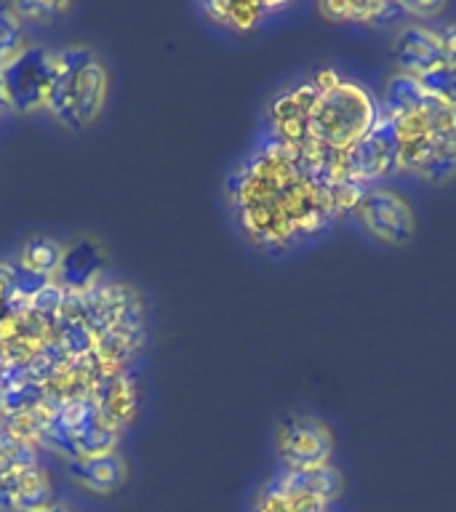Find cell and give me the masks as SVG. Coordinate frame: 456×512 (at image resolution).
I'll return each instance as SVG.
<instances>
[{
  "label": "cell",
  "mask_w": 456,
  "mask_h": 512,
  "mask_svg": "<svg viewBox=\"0 0 456 512\" xmlns=\"http://www.w3.org/2000/svg\"><path fill=\"white\" fill-rule=\"evenodd\" d=\"M355 198L267 134L256 136L224 179L235 230L264 256L296 254L328 238L347 222Z\"/></svg>",
  "instance_id": "1"
},
{
  "label": "cell",
  "mask_w": 456,
  "mask_h": 512,
  "mask_svg": "<svg viewBox=\"0 0 456 512\" xmlns=\"http://www.w3.org/2000/svg\"><path fill=\"white\" fill-rule=\"evenodd\" d=\"M379 94L355 72L320 64L270 96L262 134L299 152L328 182L358 195L344 184L350 152L374 131Z\"/></svg>",
  "instance_id": "2"
},
{
  "label": "cell",
  "mask_w": 456,
  "mask_h": 512,
  "mask_svg": "<svg viewBox=\"0 0 456 512\" xmlns=\"http://www.w3.org/2000/svg\"><path fill=\"white\" fill-rule=\"evenodd\" d=\"M379 118L390 128L398 179L446 184L456 176V99L422 80L392 72L379 91Z\"/></svg>",
  "instance_id": "3"
},
{
  "label": "cell",
  "mask_w": 456,
  "mask_h": 512,
  "mask_svg": "<svg viewBox=\"0 0 456 512\" xmlns=\"http://www.w3.org/2000/svg\"><path fill=\"white\" fill-rule=\"evenodd\" d=\"M56 67L46 112L70 131L94 126L110 96L107 64L86 43L54 48Z\"/></svg>",
  "instance_id": "4"
},
{
  "label": "cell",
  "mask_w": 456,
  "mask_h": 512,
  "mask_svg": "<svg viewBox=\"0 0 456 512\" xmlns=\"http://www.w3.org/2000/svg\"><path fill=\"white\" fill-rule=\"evenodd\" d=\"M347 222L376 246L400 248L406 246L416 232L414 200L395 182L371 184L352 200Z\"/></svg>",
  "instance_id": "5"
},
{
  "label": "cell",
  "mask_w": 456,
  "mask_h": 512,
  "mask_svg": "<svg viewBox=\"0 0 456 512\" xmlns=\"http://www.w3.org/2000/svg\"><path fill=\"white\" fill-rule=\"evenodd\" d=\"M54 48L27 43L11 62L0 70V102L14 112L46 110L51 83H54Z\"/></svg>",
  "instance_id": "6"
},
{
  "label": "cell",
  "mask_w": 456,
  "mask_h": 512,
  "mask_svg": "<svg viewBox=\"0 0 456 512\" xmlns=\"http://www.w3.org/2000/svg\"><path fill=\"white\" fill-rule=\"evenodd\" d=\"M275 456L283 470L326 467L334 456V432L310 414H288L275 424Z\"/></svg>",
  "instance_id": "7"
},
{
  "label": "cell",
  "mask_w": 456,
  "mask_h": 512,
  "mask_svg": "<svg viewBox=\"0 0 456 512\" xmlns=\"http://www.w3.org/2000/svg\"><path fill=\"white\" fill-rule=\"evenodd\" d=\"M107 262H110V256L99 240L91 235H78L64 243L62 262H59L54 278L59 288H67L72 294H83L102 278Z\"/></svg>",
  "instance_id": "8"
},
{
  "label": "cell",
  "mask_w": 456,
  "mask_h": 512,
  "mask_svg": "<svg viewBox=\"0 0 456 512\" xmlns=\"http://www.w3.org/2000/svg\"><path fill=\"white\" fill-rule=\"evenodd\" d=\"M64 472L75 486L91 496H112L128 480V464L118 451L67 459Z\"/></svg>",
  "instance_id": "9"
},
{
  "label": "cell",
  "mask_w": 456,
  "mask_h": 512,
  "mask_svg": "<svg viewBox=\"0 0 456 512\" xmlns=\"http://www.w3.org/2000/svg\"><path fill=\"white\" fill-rule=\"evenodd\" d=\"M288 8H291L288 3H200L198 11L206 14L208 22L222 27V30L248 35V32L272 22L275 16H280Z\"/></svg>",
  "instance_id": "10"
},
{
  "label": "cell",
  "mask_w": 456,
  "mask_h": 512,
  "mask_svg": "<svg viewBox=\"0 0 456 512\" xmlns=\"http://www.w3.org/2000/svg\"><path fill=\"white\" fill-rule=\"evenodd\" d=\"M318 11L328 22L355 24V27H398L408 19V3H320Z\"/></svg>",
  "instance_id": "11"
},
{
  "label": "cell",
  "mask_w": 456,
  "mask_h": 512,
  "mask_svg": "<svg viewBox=\"0 0 456 512\" xmlns=\"http://www.w3.org/2000/svg\"><path fill=\"white\" fill-rule=\"evenodd\" d=\"M64 243L48 238V235H30L19 248V264L27 275L35 278H54L62 262Z\"/></svg>",
  "instance_id": "12"
},
{
  "label": "cell",
  "mask_w": 456,
  "mask_h": 512,
  "mask_svg": "<svg viewBox=\"0 0 456 512\" xmlns=\"http://www.w3.org/2000/svg\"><path fill=\"white\" fill-rule=\"evenodd\" d=\"M24 43V22L11 6H0V70L14 59Z\"/></svg>",
  "instance_id": "13"
},
{
  "label": "cell",
  "mask_w": 456,
  "mask_h": 512,
  "mask_svg": "<svg viewBox=\"0 0 456 512\" xmlns=\"http://www.w3.org/2000/svg\"><path fill=\"white\" fill-rule=\"evenodd\" d=\"M16 11V16L22 19V22H54L56 14H64V11H70V6H64V3H14L11 6Z\"/></svg>",
  "instance_id": "14"
},
{
  "label": "cell",
  "mask_w": 456,
  "mask_h": 512,
  "mask_svg": "<svg viewBox=\"0 0 456 512\" xmlns=\"http://www.w3.org/2000/svg\"><path fill=\"white\" fill-rule=\"evenodd\" d=\"M24 512H78V510H75L72 504L59 502V499H54V502L40 504V507H35V510H24Z\"/></svg>",
  "instance_id": "15"
},
{
  "label": "cell",
  "mask_w": 456,
  "mask_h": 512,
  "mask_svg": "<svg viewBox=\"0 0 456 512\" xmlns=\"http://www.w3.org/2000/svg\"><path fill=\"white\" fill-rule=\"evenodd\" d=\"M0 107H3V102H0Z\"/></svg>",
  "instance_id": "16"
},
{
  "label": "cell",
  "mask_w": 456,
  "mask_h": 512,
  "mask_svg": "<svg viewBox=\"0 0 456 512\" xmlns=\"http://www.w3.org/2000/svg\"><path fill=\"white\" fill-rule=\"evenodd\" d=\"M328 512H331V510H328Z\"/></svg>",
  "instance_id": "17"
}]
</instances>
